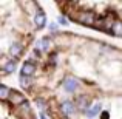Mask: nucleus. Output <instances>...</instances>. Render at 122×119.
<instances>
[{
  "label": "nucleus",
  "mask_w": 122,
  "mask_h": 119,
  "mask_svg": "<svg viewBox=\"0 0 122 119\" xmlns=\"http://www.w3.org/2000/svg\"><path fill=\"white\" fill-rule=\"evenodd\" d=\"M102 119H108V111H104V113H102Z\"/></svg>",
  "instance_id": "nucleus-16"
},
{
  "label": "nucleus",
  "mask_w": 122,
  "mask_h": 119,
  "mask_svg": "<svg viewBox=\"0 0 122 119\" xmlns=\"http://www.w3.org/2000/svg\"><path fill=\"white\" fill-rule=\"evenodd\" d=\"M110 33L116 34V36H122V22L121 20H114V23H113V26H111Z\"/></svg>",
  "instance_id": "nucleus-9"
},
{
  "label": "nucleus",
  "mask_w": 122,
  "mask_h": 119,
  "mask_svg": "<svg viewBox=\"0 0 122 119\" xmlns=\"http://www.w3.org/2000/svg\"><path fill=\"white\" fill-rule=\"evenodd\" d=\"M9 53H11L12 56H19V54L22 53V45L20 43H12L11 47H9Z\"/></svg>",
  "instance_id": "nucleus-11"
},
{
  "label": "nucleus",
  "mask_w": 122,
  "mask_h": 119,
  "mask_svg": "<svg viewBox=\"0 0 122 119\" xmlns=\"http://www.w3.org/2000/svg\"><path fill=\"white\" fill-rule=\"evenodd\" d=\"M99 111H101V104H99V102H94L93 105L88 107V110L85 111V114H86V118H94L96 114H99Z\"/></svg>",
  "instance_id": "nucleus-8"
},
{
  "label": "nucleus",
  "mask_w": 122,
  "mask_h": 119,
  "mask_svg": "<svg viewBox=\"0 0 122 119\" xmlns=\"http://www.w3.org/2000/svg\"><path fill=\"white\" fill-rule=\"evenodd\" d=\"M40 42H42V50H43V51H48V50H50V47H51V40L48 39V37H43V39H42Z\"/></svg>",
  "instance_id": "nucleus-14"
},
{
  "label": "nucleus",
  "mask_w": 122,
  "mask_h": 119,
  "mask_svg": "<svg viewBox=\"0 0 122 119\" xmlns=\"http://www.w3.org/2000/svg\"><path fill=\"white\" fill-rule=\"evenodd\" d=\"M40 119H46V116H45V114L42 113V114H40Z\"/></svg>",
  "instance_id": "nucleus-17"
},
{
  "label": "nucleus",
  "mask_w": 122,
  "mask_h": 119,
  "mask_svg": "<svg viewBox=\"0 0 122 119\" xmlns=\"http://www.w3.org/2000/svg\"><path fill=\"white\" fill-rule=\"evenodd\" d=\"M77 87H79V82H77V79H74V78H66L65 82H63V88L70 93H74L76 90H77Z\"/></svg>",
  "instance_id": "nucleus-5"
},
{
  "label": "nucleus",
  "mask_w": 122,
  "mask_h": 119,
  "mask_svg": "<svg viewBox=\"0 0 122 119\" xmlns=\"http://www.w3.org/2000/svg\"><path fill=\"white\" fill-rule=\"evenodd\" d=\"M36 73V65L33 62H25L22 65V74H26V76H33Z\"/></svg>",
  "instance_id": "nucleus-7"
},
{
  "label": "nucleus",
  "mask_w": 122,
  "mask_h": 119,
  "mask_svg": "<svg viewBox=\"0 0 122 119\" xmlns=\"http://www.w3.org/2000/svg\"><path fill=\"white\" fill-rule=\"evenodd\" d=\"M34 25H36L39 30H42V28L46 25V16H45V12L42 11V9H37L36 17H34Z\"/></svg>",
  "instance_id": "nucleus-4"
},
{
  "label": "nucleus",
  "mask_w": 122,
  "mask_h": 119,
  "mask_svg": "<svg viewBox=\"0 0 122 119\" xmlns=\"http://www.w3.org/2000/svg\"><path fill=\"white\" fill-rule=\"evenodd\" d=\"M76 110H77V107H76L74 102L71 101H63L62 105H60V111H62V114H65V116H73V114L76 113Z\"/></svg>",
  "instance_id": "nucleus-2"
},
{
  "label": "nucleus",
  "mask_w": 122,
  "mask_h": 119,
  "mask_svg": "<svg viewBox=\"0 0 122 119\" xmlns=\"http://www.w3.org/2000/svg\"><path fill=\"white\" fill-rule=\"evenodd\" d=\"M9 94H11V91H9V88L6 85H2V87H0V98H2V99H8Z\"/></svg>",
  "instance_id": "nucleus-13"
},
{
  "label": "nucleus",
  "mask_w": 122,
  "mask_h": 119,
  "mask_svg": "<svg viewBox=\"0 0 122 119\" xmlns=\"http://www.w3.org/2000/svg\"><path fill=\"white\" fill-rule=\"evenodd\" d=\"M15 63H17V60H9V62L8 63H6V65L5 67H3V70H5V73H12V71H14V70H15Z\"/></svg>",
  "instance_id": "nucleus-12"
},
{
  "label": "nucleus",
  "mask_w": 122,
  "mask_h": 119,
  "mask_svg": "<svg viewBox=\"0 0 122 119\" xmlns=\"http://www.w3.org/2000/svg\"><path fill=\"white\" fill-rule=\"evenodd\" d=\"M31 76H26V74H20V85L23 88H30L31 87Z\"/></svg>",
  "instance_id": "nucleus-10"
},
{
  "label": "nucleus",
  "mask_w": 122,
  "mask_h": 119,
  "mask_svg": "<svg viewBox=\"0 0 122 119\" xmlns=\"http://www.w3.org/2000/svg\"><path fill=\"white\" fill-rule=\"evenodd\" d=\"M57 22H59L60 25H68V22H66V19L63 17V16H59V17H57Z\"/></svg>",
  "instance_id": "nucleus-15"
},
{
  "label": "nucleus",
  "mask_w": 122,
  "mask_h": 119,
  "mask_svg": "<svg viewBox=\"0 0 122 119\" xmlns=\"http://www.w3.org/2000/svg\"><path fill=\"white\" fill-rule=\"evenodd\" d=\"M96 16L94 12L91 11H81V14L77 16V22L82 25H88V26H91V25H96Z\"/></svg>",
  "instance_id": "nucleus-1"
},
{
  "label": "nucleus",
  "mask_w": 122,
  "mask_h": 119,
  "mask_svg": "<svg viewBox=\"0 0 122 119\" xmlns=\"http://www.w3.org/2000/svg\"><path fill=\"white\" fill-rule=\"evenodd\" d=\"M9 101H11V104L12 105H22L25 102V98H23V94H20V93H17V91H11V94H9Z\"/></svg>",
  "instance_id": "nucleus-6"
},
{
  "label": "nucleus",
  "mask_w": 122,
  "mask_h": 119,
  "mask_svg": "<svg viewBox=\"0 0 122 119\" xmlns=\"http://www.w3.org/2000/svg\"><path fill=\"white\" fill-rule=\"evenodd\" d=\"M74 104H76V107H77L79 110L86 111V110H88V107H90V99H88V96H86V94H79L77 98H76Z\"/></svg>",
  "instance_id": "nucleus-3"
}]
</instances>
